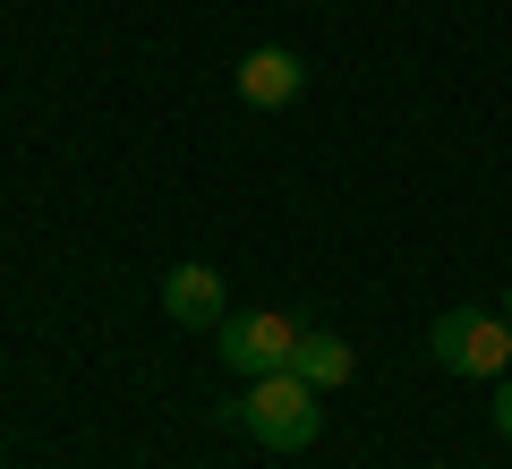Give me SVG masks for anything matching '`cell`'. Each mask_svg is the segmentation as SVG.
Returning <instances> with one entry per match:
<instances>
[{"instance_id":"obj_8","label":"cell","mask_w":512,"mask_h":469,"mask_svg":"<svg viewBox=\"0 0 512 469\" xmlns=\"http://www.w3.org/2000/svg\"><path fill=\"white\" fill-rule=\"evenodd\" d=\"M504 325H512V282H504Z\"/></svg>"},{"instance_id":"obj_4","label":"cell","mask_w":512,"mask_h":469,"mask_svg":"<svg viewBox=\"0 0 512 469\" xmlns=\"http://www.w3.org/2000/svg\"><path fill=\"white\" fill-rule=\"evenodd\" d=\"M163 316L188 333H214L222 316H231V299H222V265H205V256H188V265L163 273Z\"/></svg>"},{"instance_id":"obj_6","label":"cell","mask_w":512,"mask_h":469,"mask_svg":"<svg viewBox=\"0 0 512 469\" xmlns=\"http://www.w3.org/2000/svg\"><path fill=\"white\" fill-rule=\"evenodd\" d=\"M291 367L316 384V393H342V384L359 376V350H350L342 333H316V325H308V333H299V359H291Z\"/></svg>"},{"instance_id":"obj_7","label":"cell","mask_w":512,"mask_h":469,"mask_svg":"<svg viewBox=\"0 0 512 469\" xmlns=\"http://www.w3.org/2000/svg\"><path fill=\"white\" fill-rule=\"evenodd\" d=\"M495 435L512 444V376H495Z\"/></svg>"},{"instance_id":"obj_5","label":"cell","mask_w":512,"mask_h":469,"mask_svg":"<svg viewBox=\"0 0 512 469\" xmlns=\"http://www.w3.org/2000/svg\"><path fill=\"white\" fill-rule=\"evenodd\" d=\"M299 94H308V60H299L291 43H256V52L239 60V103L282 111V103H299Z\"/></svg>"},{"instance_id":"obj_3","label":"cell","mask_w":512,"mask_h":469,"mask_svg":"<svg viewBox=\"0 0 512 469\" xmlns=\"http://www.w3.org/2000/svg\"><path fill=\"white\" fill-rule=\"evenodd\" d=\"M299 333L308 325H291V316H282V307H239V316H222L214 325V350H222V367H231V376H282V367L299 359Z\"/></svg>"},{"instance_id":"obj_2","label":"cell","mask_w":512,"mask_h":469,"mask_svg":"<svg viewBox=\"0 0 512 469\" xmlns=\"http://www.w3.org/2000/svg\"><path fill=\"white\" fill-rule=\"evenodd\" d=\"M427 359L444 376H512V325L504 307H444L436 325H427Z\"/></svg>"},{"instance_id":"obj_1","label":"cell","mask_w":512,"mask_h":469,"mask_svg":"<svg viewBox=\"0 0 512 469\" xmlns=\"http://www.w3.org/2000/svg\"><path fill=\"white\" fill-rule=\"evenodd\" d=\"M231 418H239V427H248L265 452H308L316 427H325V393H316L299 367H282V376H256L248 401H239Z\"/></svg>"}]
</instances>
